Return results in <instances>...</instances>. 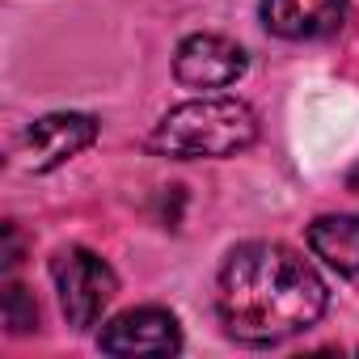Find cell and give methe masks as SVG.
<instances>
[{
  "label": "cell",
  "instance_id": "9",
  "mask_svg": "<svg viewBox=\"0 0 359 359\" xmlns=\"http://www.w3.org/2000/svg\"><path fill=\"white\" fill-rule=\"evenodd\" d=\"M34 300H26V287H18V283H9L5 287V321H9V330L13 334H26L30 325H34Z\"/></svg>",
  "mask_w": 359,
  "mask_h": 359
},
{
  "label": "cell",
  "instance_id": "2",
  "mask_svg": "<svg viewBox=\"0 0 359 359\" xmlns=\"http://www.w3.org/2000/svg\"><path fill=\"white\" fill-rule=\"evenodd\" d=\"M258 140V114L241 97H195L173 106L156 131L152 152L173 161H199V156H237Z\"/></svg>",
  "mask_w": 359,
  "mask_h": 359
},
{
  "label": "cell",
  "instance_id": "7",
  "mask_svg": "<svg viewBox=\"0 0 359 359\" xmlns=\"http://www.w3.org/2000/svg\"><path fill=\"white\" fill-rule=\"evenodd\" d=\"M262 22L287 43L330 39L346 26V0H262Z\"/></svg>",
  "mask_w": 359,
  "mask_h": 359
},
{
  "label": "cell",
  "instance_id": "5",
  "mask_svg": "<svg viewBox=\"0 0 359 359\" xmlns=\"http://www.w3.org/2000/svg\"><path fill=\"white\" fill-rule=\"evenodd\" d=\"M173 76L191 89H229L245 76V51L224 34H191L173 55Z\"/></svg>",
  "mask_w": 359,
  "mask_h": 359
},
{
  "label": "cell",
  "instance_id": "4",
  "mask_svg": "<svg viewBox=\"0 0 359 359\" xmlns=\"http://www.w3.org/2000/svg\"><path fill=\"white\" fill-rule=\"evenodd\" d=\"M93 140H97V118L76 114V110H64V114H47V118L30 123L26 135H22L18 156H22V169L51 173L64 161H72L76 152H85Z\"/></svg>",
  "mask_w": 359,
  "mask_h": 359
},
{
  "label": "cell",
  "instance_id": "6",
  "mask_svg": "<svg viewBox=\"0 0 359 359\" xmlns=\"http://www.w3.org/2000/svg\"><path fill=\"white\" fill-rule=\"evenodd\" d=\"M97 346L106 355H173L182 346V330H177V317L165 309H131L123 317H114Z\"/></svg>",
  "mask_w": 359,
  "mask_h": 359
},
{
  "label": "cell",
  "instance_id": "1",
  "mask_svg": "<svg viewBox=\"0 0 359 359\" xmlns=\"http://www.w3.org/2000/svg\"><path fill=\"white\" fill-rule=\"evenodd\" d=\"M216 309L229 338L245 346H275L317 325L325 313V283L296 250L250 241L229 254L216 283Z\"/></svg>",
  "mask_w": 359,
  "mask_h": 359
},
{
  "label": "cell",
  "instance_id": "8",
  "mask_svg": "<svg viewBox=\"0 0 359 359\" xmlns=\"http://www.w3.org/2000/svg\"><path fill=\"white\" fill-rule=\"evenodd\" d=\"M309 250L338 275H359V216H317L309 224Z\"/></svg>",
  "mask_w": 359,
  "mask_h": 359
},
{
  "label": "cell",
  "instance_id": "3",
  "mask_svg": "<svg viewBox=\"0 0 359 359\" xmlns=\"http://www.w3.org/2000/svg\"><path fill=\"white\" fill-rule=\"evenodd\" d=\"M51 275H55V287H60V309H64V317H68L72 330L97 325V317L110 309V300L118 292V279H114L110 262H102L89 250H64V254H55Z\"/></svg>",
  "mask_w": 359,
  "mask_h": 359
}]
</instances>
